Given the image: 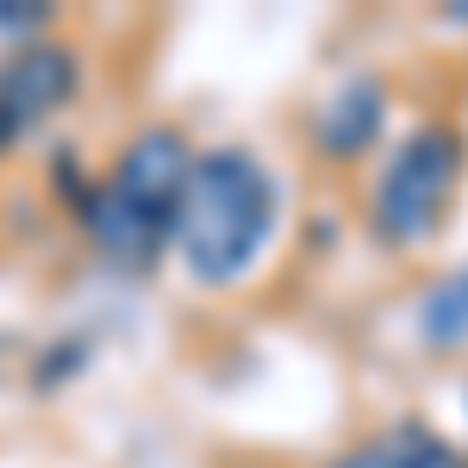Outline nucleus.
Wrapping results in <instances>:
<instances>
[{
  "label": "nucleus",
  "mask_w": 468,
  "mask_h": 468,
  "mask_svg": "<svg viewBox=\"0 0 468 468\" xmlns=\"http://www.w3.org/2000/svg\"><path fill=\"white\" fill-rule=\"evenodd\" d=\"M269 218H275V194L262 163L244 150H213L187 169L176 207V238L187 275L200 282H238L256 262L262 238H269Z\"/></svg>",
  "instance_id": "nucleus-1"
},
{
  "label": "nucleus",
  "mask_w": 468,
  "mask_h": 468,
  "mask_svg": "<svg viewBox=\"0 0 468 468\" xmlns=\"http://www.w3.org/2000/svg\"><path fill=\"white\" fill-rule=\"evenodd\" d=\"M187 169H194L187 163V138H181L176 125L138 132L125 144V156L112 163L107 187L94 194V207H88L94 244L112 262H125V269L156 262L163 238L176 231V207H181V187H187Z\"/></svg>",
  "instance_id": "nucleus-2"
},
{
  "label": "nucleus",
  "mask_w": 468,
  "mask_h": 468,
  "mask_svg": "<svg viewBox=\"0 0 468 468\" xmlns=\"http://www.w3.org/2000/svg\"><path fill=\"white\" fill-rule=\"evenodd\" d=\"M456 163H463L456 132H443V125L412 132V138L399 144V156L388 163L381 187H375V231H381L388 244H412V238H425L437 218H443V207H450Z\"/></svg>",
  "instance_id": "nucleus-3"
},
{
  "label": "nucleus",
  "mask_w": 468,
  "mask_h": 468,
  "mask_svg": "<svg viewBox=\"0 0 468 468\" xmlns=\"http://www.w3.org/2000/svg\"><path fill=\"white\" fill-rule=\"evenodd\" d=\"M69 88H75V57L63 44H26L19 57H6V69H0V144H13L37 119H50L69 101Z\"/></svg>",
  "instance_id": "nucleus-4"
},
{
  "label": "nucleus",
  "mask_w": 468,
  "mask_h": 468,
  "mask_svg": "<svg viewBox=\"0 0 468 468\" xmlns=\"http://www.w3.org/2000/svg\"><path fill=\"white\" fill-rule=\"evenodd\" d=\"M375 125H381V88H375L368 75H356V81L319 112V150L344 163V156H356V150L375 138Z\"/></svg>",
  "instance_id": "nucleus-5"
},
{
  "label": "nucleus",
  "mask_w": 468,
  "mask_h": 468,
  "mask_svg": "<svg viewBox=\"0 0 468 468\" xmlns=\"http://www.w3.org/2000/svg\"><path fill=\"white\" fill-rule=\"evenodd\" d=\"M337 468H463L450 443H437L431 431L419 425H399V431H381L375 443H362L356 456H344Z\"/></svg>",
  "instance_id": "nucleus-6"
},
{
  "label": "nucleus",
  "mask_w": 468,
  "mask_h": 468,
  "mask_svg": "<svg viewBox=\"0 0 468 468\" xmlns=\"http://www.w3.org/2000/svg\"><path fill=\"white\" fill-rule=\"evenodd\" d=\"M425 324H431L437 344H443V337H463V331H468V275H456L450 288L431 293V313H425Z\"/></svg>",
  "instance_id": "nucleus-7"
}]
</instances>
